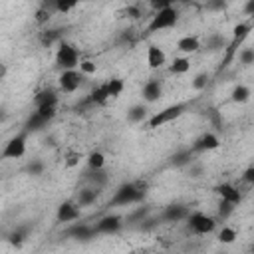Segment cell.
<instances>
[{
  "mask_svg": "<svg viewBox=\"0 0 254 254\" xmlns=\"http://www.w3.org/2000/svg\"><path fill=\"white\" fill-rule=\"evenodd\" d=\"M147 194V183L137 181V183H123L121 187H117V190L113 192L109 206H129L135 202H141Z\"/></svg>",
  "mask_w": 254,
  "mask_h": 254,
  "instance_id": "6da1fadb",
  "label": "cell"
},
{
  "mask_svg": "<svg viewBox=\"0 0 254 254\" xmlns=\"http://www.w3.org/2000/svg\"><path fill=\"white\" fill-rule=\"evenodd\" d=\"M250 30H252V24H250V22H240V24L234 26V30H232V40L228 42V46H226V50H224V58H222L218 69H224V67H228V65L232 64V60H234L236 54H238V48H240L242 42L248 38Z\"/></svg>",
  "mask_w": 254,
  "mask_h": 254,
  "instance_id": "7a4b0ae2",
  "label": "cell"
},
{
  "mask_svg": "<svg viewBox=\"0 0 254 254\" xmlns=\"http://www.w3.org/2000/svg\"><path fill=\"white\" fill-rule=\"evenodd\" d=\"M179 22V12L175 6H169L161 12H155L149 26H147V34H155L159 30H165V28H173L175 24Z\"/></svg>",
  "mask_w": 254,
  "mask_h": 254,
  "instance_id": "3957f363",
  "label": "cell"
},
{
  "mask_svg": "<svg viewBox=\"0 0 254 254\" xmlns=\"http://www.w3.org/2000/svg\"><path fill=\"white\" fill-rule=\"evenodd\" d=\"M185 111H187V103H173V105H167L165 109L157 111V113L147 121V127H149V129H157V127H161V125H165V123L175 121V119L181 117Z\"/></svg>",
  "mask_w": 254,
  "mask_h": 254,
  "instance_id": "277c9868",
  "label": "cell"
},
{
  "mask_svg": "<svg viewBox=\"0 0 254 254\" xmlns=\"http://www.w3.org/2000/svg\"><path fill=\"white\" fill-rule=\"evenodd\" d=\"M56 64H58V67H62V71H67V69H75L81 62H79L77 50L71 44L62 42L56 52Z\"/></svg>",
  "mask_w": 254,
  "mask_h": 254,
  "instance_id": "5b68a950",
  "label": "cell"
},
{
  "mask_svg": "<svg viewBox=\"0 0 254 254\" xmlns=\"http://www.w3.org/2000/svg\"><path fill=\"white\" fill-rule=\"evenodd\" d=\"M187 228L194 234H210L216 228V220L204 212H192L187 218Z\"/></svg>",
  "mask_w": 254,
  "mask_h": 254,
  "instance_id": "8992f818",
  "label": "cell"
},
{
  "mask_svg": "<svg viewBox=\"0 0 254 254\" xmlns=\"http://www.w3.org/2000/svg\"><path fill=\"white\" fill-rule=\"evenodd\" d=\"M26 139H28V133L22 131V133H16L12 139H8V143L4 145L2 149V157L4 159H20L24 153H26Z\"/></svg>",
  "mask_w": 254,
  "mask_h": 254,
  "instance_id": "52a82bcc",
  "label": "cell"
},
{
  "mask_svg": "<svg viewBox=\"0 0 254 254\" xmlns=\"http://www.w3.org/2000/svg\"><path fill=\"white\" fill-rule=\"evenodd\" d=\"M190 214L189 206L183 204V202H171L163 208L161 212V220L163 222H181V220H187Z\"/></svg>",
  "mask_w": 254,
  "mask_h": 254,
  "instance_id": "ba28073f",
  "label": "cell"
},
{
  "mask_svg": "<svg viewBox=\"0 0 254 254\" xmlns=\"http://www.w3.org/2000/svg\"><path fill=\"white\" fill-rule=\"evenodd\" d=\"M93 228L97 234H115L123 228V218L117 214H105L95 222Z\"/></svg>",
  "mask_w": 254,
  "mask_h": 254,
  "instance_id": "9c48e42d",
  "label": "cell"
},
{
  "mask_svg": "<svg viewBox=\"0 0 254 254\" xmlns=\"http://www.w3.org/2000/svg\"><path fill=\"white\" fill-rule=\"evenodd\" d=\"M218 147H220V139H218L216 133H210V131H206V133H202L200 137H196V139L192 141V145H190V149H192L194 153L214 151V149H218Z\"/></svg>",
  "mask_w": 254,
  "mask_h": 254,
  "instance_id": "30bf717a",
  "label": "cell"
},
{
  "mask_svg": "<svg viewBox=\"0 0 254 254\" xmlns=\"http://www.w3.org/2000/svg\"><path fill=\"white\" fill-rule=\"evenodd\" d=\"M60 89L65 91V93H73L79 85H81V73L77 69H67V71H62L60 73Z\"/></svg>",
  "mask_w": 254,
  "mask_h": 254,
  "instance_id": "8fae6325",
  "label": "cell"
},
{
  "mask_svg": "<svg viewBox=\"0 0 254 254\" xmlns=\"http://www.w3.org/2000/svg\"><path fill=\"white\" fill-rule=\"evenodd\" d=\"M65 236H67V238H73V240H79V242H87V240L95 238L97 232H95L93 226L83 224V222H77V224H71V226L65 230Z\"/></svg>",
  "mask_w": 254,
  "mask_h": 254,
  "instance_id": "7c38bea8",
  "label": "cell"
},
{
  "mask_svg": "<svg viewBox=\"0 0 254 254\" xmlns=\"http://www.w3.org/2000/svg\"><path fill=\"white\" fill-rule=\"evenodd\" d=\"M214 192L222 198V200H228V202H232V204H240L242 202V192L234 187V185H230V183H220V185H216L214 187Z\"/></svg>",
  "mask_w": 254,
  "mask_h": 254,
  "instance_id": "4fadbf2b",
  "label": "cell"
},
{
  "mask_svg": "<svg viewBox=\"0 0 254 254\" xmlns=\"http://www.w3.org/2000/svg\"><path fill=\"white\" fill-rule=\"evenodd\" d=\"M56 218H58V222H71V220H77V218H79V206H77V202H71V200L62 202V204L58 206Z\"/></svg>",
  "mask_w": 254,
  "mask_h": 254,
  "instance_id": "5bb4252c",
  "label": "cell"
},
{
  "mask_svg": "<svg viewBox=\"0 0 254 254\" xmlns=\"http://www.w3.org/2000/svg\"><path fill=\"white\" fill-rule=\"evenodd\" d=\"M147 64H149L151 69H159V67H163V65L167 64V54H165L159 46L151 44V46L147 48Z\"/></svg>",
  "mask_w": 254,
  "mask_h": 254,
  "instance_id": "9a60e30c",
  "label": "cell"
},
{
  "mask_svg": "<svg viewBox=\"0 0 254 254\" xmlns=\"http://www.w3.org/2000/svg\"><path fill=\"white\" fill-rule=\"evenodd\" d=\"M141 95H143V99H145L147 103L157 101V99L163 95V83H161L159 79H149V81L143 85Z\"/></svg>",
  "mask_w": 254,
  "mask_h": 254,
  "instance_id": "2e32d148",
  "label": "cell"
},
{
  "mask_svg": "<svg viewBox=\"0 0 254 254\" xmlns=\"http://www.w3.org/2000/svg\"><path fill=\"white\" fill-rule=\"evenodd\" d=\"M28 234H30V226H16L12 232L6 234V242L10 246H14V248H22L26 238H28Z\"/></svg>",
  "mask_w": 254,
  "mask_h": 254,
  "instance_id": "e0dca14e",
  "label": "cell"
},
{
  "mask_svg": "<svg viewBox=\"0 0 254 254\" xmlns=\"http://www.w3.org/2000/svg\"><path fill=\"white\" fill-rule=\"evenodd\" d=\"M194 151L192 149H181V151H177V153H173L171 155V167H189V165H192L194 161Z\"/></svg>",
  "mask_w": 254,
  "mask_h": 254,
  "instance_id": "ac0fdd59",
  "label": "cell"
},
{
  "mask_svg": "<svg viewBox=\"0 0 254 254\" xmlns=\"http://www.w3.org/2000/svg\"><path fill=\"white\" fill-rule=\"evenodd\" d=\"M34 105L36 107H44V105H58V93L52 87H46L42 91L36 93L34 97Z\"/></svg>",
  "mask_w": 254,
  "mask_h": 254,
  "instance_id": "d6986e66",
  "label": "cell"
},
{
  "mask_svg": "<svg viewBox=\"0 0 254 254\" xmlns=\"http://www.w3.org/2000/svg\"><path fill=\"white\" fill-rule=\"evenodd\" d=\"M48 123H50L48 119H44L40 113L34 111V113L28 115V119H26V123H24V131H26V133H38V131H42Z\"/></svg>",
  "mask_w": 254,
  "mask_h": 254,
  "instance_id": "ffe728a7",
  "label": "cell"
},
{
  "mask_svg": "<svg viewBox=\"0 0 254 254\" xmlns=\"http://www.w3.org/2000/svg\"><path fill=\"white\" fill-rule=\"evenodd\" d=\"M97 196H99V189H95V187H85V189H81V190L77 192L75 202H77L79 208H81V206H89V204H93V202L97 200Z\"/></svg>",
  "mask_w": 254,
  "mask_h": 254,
  "instance_id": "44dd1931",
  "label": "cell"
},
{
  "mask_svg": "<svg viewBox=\"0 0 254 254\" xmlns=\"http://www.w3.org/2000/svg\"><path fill=\"white\" fill-rule=\"evenodd\" d=\"M177 50L183 52V54H194V52L200 50V40L196 36H183L177 42Z\"/></svg>",
  "mask_w": 254,
  "mask_h": 254,
  "instance_id": "7402d4cb",
  "label": "cell"
},
{
  "mask_svg": "<svg viewBox=\"0 0 254 254\" xmlns=\"http://www.w3.org/2000/svg\"><path fill=\"white\" fill-rule=\"evenodd\" d=\"M107 173L105 169H89V173L85 175V181L89 183V187H95V189H101L103 185H107Z\"/></svg>",
  "mask_w": 254,
  "mask_h": 254,
  "instance_id": "603a6c76",
  "label": "cell"
},
{
  "mask_svg": "<svg viewBox=\"0 0 254 254\" xmlns=\"http://www.w3.org/2000/svg\"><path fill=\"white\" fill-rule=\"evenodd\" d=\"M62 28H48V30H44L42 34H40V42H42V46H46V48H50V46H54L56 42L58 44H62Z\"/></svg>",
  "mask_w": 254,
  "mask_h": 254,
  "instance_id": "cb8c5ba5",
  "label": "cell"
},
{
  "mask_svg": "<svg viewBox=\"0 0 254 254\" xmlns=\"http://www.w3.org/2000/svg\"><path fill=\"white\" fill-rule=\"evenodd\" d=\"M147 117V105L145 103H135L127 109V121L129 123H141Z\"/></svg>",
  "mask_w": 254,
  "mask_h": 254,
  "instance_id": "d4e9b609",
  "label": "cell"
},
{
  "mask_svg": "<svg viewBox=\"0 0 254 254\" xmlns=\"http://www.w3.org/2000/svg\"><path fill=\"white\" fill-rule=\"evenodd\" d=\"M228 40L222 34H210L206 38V50L208 52H218V50H226Z\"/></svg>",
  "mask_w": 254,
  "mask_h": 254,
  "instance_id": "484cf974",
  "label": "cell"
},
{
  "mask_svg": "<svg viewBox=\"0 0 254 254\" xmlns=\"http://www.w3.org/2000/svg\"><path fill=\"white\" fill-rule=\"evenodd\" d=\"M89 99H91V103H93V105H105V103H107V99H109V93H107L105 83H101V85L93 87V91L89 93Z\"/></svg>",
  "mask_w": 254,
  "mask_h": 254,
  "instance_id": "4316f807",
  "label": "cell"
},
{
  "mask_svg": "<svg viewBox=\"0 0 254 254\" xmlns=\"http://www.w3.org/2000/svg\"><path fill=\"white\" fill-rule=\"evenodd\" d=\"M149 212H151V208L143 204V206L135 208L133 212H129V214H127V218H125V222H127V224H141V222L149 216Z\"/></svg>",
  "mask_w": 254,
  "mask_h": 254,
  "instance_id": "83f0119b",
  "label": "cell"
},
{
  "mask_svg": "<svg viewBox=\"0 0 254 254\" xmlns=\"http://www.w3.org/2000/svg\"><path fill=\"white\" fill-rule=\"evenodd\" d=\"M190 69V60L189 58H175L173 64L169 65V71L175 73V75H181V73H187Z\"/></svg>",
  "mask_w": 254,
  "mask_h": 254,
  "instance_id": "f1b7e54d",
  "label": "cell"
},
{
  "mask_svg": "<svg viewBox=\"0 0 254 254\" xmlns=\"http://www.w3.org/2000/svg\"><path fill=\"white\" fill-rule=\"evenodd\" d=\"M250 95H252V91L246 85H236L230 93V101L232 103H246L250 99Z\"/></svg>",
  "mask_w": 254,
  "mask_h": 254,
  "instance_id": "f546056e",
  "label": "cell"
},
{
  "mask_svg": "<svg viewBox=\"0 0 254 254\" xmlns=\"http://www.w3.org/2000/svg\"><path fill=\"white\" fill-rule=\"evenodd\" d=\"M87 167L89 169H103L105 167V155L101 151H91L87 155Z\"/></svg>",
  "mask_w": 254,
  "mask_h": 254,
  "instance_id": "4dcf8cb0",
  "label": "cell"
},
{
  "mask_svg": "<svg viewBox=\"0 0 254 254\" xmlns=\"http://www.w3.org/2000/svg\"><path fill=\"white\" fill-rule=\"evenodd\" d=\"M105 87H107L109 97H119L123 91V81L119 77H111L109 81H105Z\"/></svg>",
  "mask_w": 254,
  "mask_h": 254,
  "instance_id": "1f68e13d",
  "label": "cell"
},
{
  "mask_svg": "<svg viewBox=\"0 0 254 254\" xmlns=\"http://www.w3.org/2000/svg\"><path fill=\"white\" fill-rule=\"evenodd\" d=\"M44 169H46V165H44L42 159H32V161L26 165V173L32 175V177H40V175H44Z\"/></svg>",
  "mask_w": 254,
  "mask_h": 254,
  "instance_id": "d6a6232c",
  "label": "cell"
},
{
  "mask_svg": "<svg viewBox=\"0 0 254 254\" xmlns=\"http://www.w3.org/2000/svg\"><path fill=\"white\" fill-rule=\"evenodd\" d=\"M234 208H236V204H232V202L220 198V202H218V218H220V220H228V218L232 216Z\"/></svg>",
  "mask_w": 254,
  "mask_h": 254,
  "instance_id": "836d02e7",
  "label": "cell"
},
{
  "mask_svg": "<svg viewBox=\"0 0 254 254\" xmlns=\"http://www.w3.org/2000/svg\"><path fill=\"white\" fill-rule=\"evenodd\" d=\"M218 240H220L222 244H232V242L236 240V230L230 228V226H222L220 232H218Z\"/></svg>",
  "mask_w": 254,
  "mask_h": 254,
  "instance_id": "e575fe53",
  "label": "cell"
},
{
  "mask_svg": "<svg viewBox=\"0 0 254 254\" xmlns=\"http://www.w3.org/2000/svg\"><path fill=\"white\" fill-rule=\"evenodd\" d=\"M238 62L242 65H252L254 64V48H242L238 52Z\"/></svg>",
  "mask_w": 254,
  "mask_h": 254,
  "instance_id": "d590c367",
  "label": "cell"
},
{
  "mask_svg": "<svg viewBox=\"0 0 254 254\" xmlns=\"http://www.w3.org/2000/svg\"><path fill=\"white\" fill-rule=\"evenodd\" d=\"M161 222H163V220H161V216H157V218H151V216H147V218H145L141 224H137V226H139V230H143V232H149V230L157 228Z\"/></svg>",
  "mask_w": 254,
  "mask_h": 254,
  "instance_id": "8d00e7d4",
  "label": "cell"
},
{
  "mask_svg": "<svg viewBox=\"0 0 254 254\" xmlns=\"http://www.w3.org/2000/svg\"><path fill=\"white\" fill-rule=\"evenodd\" d=\"M208 79H210L208 73H204V71H202V73H196L194 79H192V87H194L196 91H200V89H204V87L208 85Z\"/></svg>",
  "mask_w": 254,
  "mask_h": 254,
  "instance_id": "74e56055",
  "label": "cell"
},
{
  "mask_svg": "<svg viewBox=\"0 0 254 254\" xmlns=\"http://www.w3.org/2000/svg\"><path fill=\"white\" fill-rule=\"evenodd\" d=\"M36 113H40L44 119H48V121H52L54 117H56V105H44V107H36Z\"/></svg>",
  "mask_w": 254,
  "mask_h": 254,
  "instance_id": "f35d334b",
  "label": "cell"
},
{
  "mask_svg": "<svg viewBox=\"0 0 254 254\" xmlns=\"http://www.w3.org/2000/svg\"><path fill=\"white\" fill-rule=\"evenodd\" d=\"M125 14H127V18L137 20V18L143 16V8H141V4H129V6L125 8Z\"/></svg>",
  "mask_w": 254,
  "mask_h": 254,
  "instance_id": "ab89813d",
  "label": "cell"
},
{
  "mask_svg": "<svg viewBox=\"0 0 254 254\" xmlns=\"http://www.w3.org/2000/svg\"><path fill=\"white\" fill-rule=\"evenodd\" d=\"M95 69H97L95 62H91V60H81V64H79V71H81V73L91 75V73H95Z\"/></svg>",
  "mask_w": 254,
  "mask_h": 254,
  "instance_id": "60d3db41",
  "label": "cell"
},
{
  "mask_svg": "<svg viewBox=\"0 0 254 254\" xmlns=\"http://www.w3.org/2000/svg\"><path fill=\"white\" fill-rule=\"evenodd\" d=\"M34 18H36V22H38V24H48V22H50V18H52V14H50L46 8H42V6H40V8L36 10Z\"/></svg>",
  "mask_w": 254,
  "mask_h": 254,
  "instance_id": "b9f144b4",
  "label": "cell"
},
{
  "mask_svg": "<svg viewBox=\"0 0 254 254\" xmlns=\"http://www.w3.org/2000/svg\"><path fill=\"white\" fill-rule=\"evenodd\" d=\"M208 119L216 129H222V117H220V113L216 109H208Z\"/></svg>",
  "mask_w": 254,
  "mask_h": 254,
  "instance_id": "7bdbcfd3",
  "label": "cell"
},
{
  "mask_svg": "<svg viewBox=\"0 0 254 254\" xmlns=\"http://www.w3.org/2000/svg\"><path fill=\"white\" fill-rule=\"evenodd\" d=\"M202 171H204V167H202V165H198V163L189 165V177H190V179H198V177L202 175Z\"/></svg>",
  "mask_w": 254,
  "mask_h": 254,
  "instance_id": "ee69618b",
  "label": "cell"
},
{
  "mask_svg": "<svg viewBox=\"0 0 254 254\" xmlns=\"http://www.w3.org/2000/svg\"><path fill=\"white\" fill-rule=\"evenodd\" d=\"M79 159H81V155H79L77 151H69V153L65 155V165H67V167H73V165L79 163Z\"/></svg>",
  "mask_w": 254,
  "mask_h": 254,
  "instance_id": "f6af8a7d",
  "label": "cell"
},
{
  "mask_svg": "<svg viewBox=\"0 0 254 254\" xmlns=\"http://www.w3.org/2000/svg\"><path fill=\"white\" fill-rule=\"evenodd\" d=\"M169 6H173L169 0H153V2H151V8H153L155 12H161V10L169 8Z\"/></svg>",
  "mask_w": 254,
  "mask_h": 254,
  "instance_id": "bcb514c9",
  "label": "cell"
},
{
  "mask_svg": "<svg viewBox=\"0 0 254 254\" xmlns=\"http://www.w3.org/2000/svg\"><path fill=\"white\" fill-rule=\"evenodd\" d=\"M73 8H75V2H64V0H58V12L65 14V12L73 10Z\"/></svg>",
  "mask_w": 254,
  "mask_h": 254,
  "instance_id": "7dc6e473",
  "label": "cell"
},
{
  "mask_svg": "<svg viewBox=\"0 0 254 254\" xmlns=\"http://www.w3.org/2000/svg\"><path fill=\"white\" fill-rule=\"evenodd\" d=\"M242 181L254 187V165H252V167H248V169L242 173Z\"/></svg>",
  "mask_w": 254,
  "mask_h": 254,
  "instance_id": "c3c4849f",
  "label": "cell"
},
{
  "mask_svg": "<svg viewBox=\"0 0 254 254\" xmlns=\"http://www.w3.org/2000/svg\"><path fill=\"white\" fill-rule=\"evenodd\" d=\"M242 10H244V14H246V16L254 18V0H246V2H244V6H242Z\"/></svg>",
  "mask_w": 254,
  "mask_h": 254,
  "instance_id": "681fc988",
  "label": "cell"
},
{
  "mask_svg": "<svg viewBox=\"0 0 254 254\" xmlns=\"http://www.w3.org/2000/svg\"><path fill=\"white\" fill-rule=\"evenodd\" d=\"M250 254H254V244H252V246H250Z\"/></svg>",
  "mask_w": 254,
  "mask_h": 254,
  "instance_id": "f907efd6",
  "label": "cell"
}]
</instances>
